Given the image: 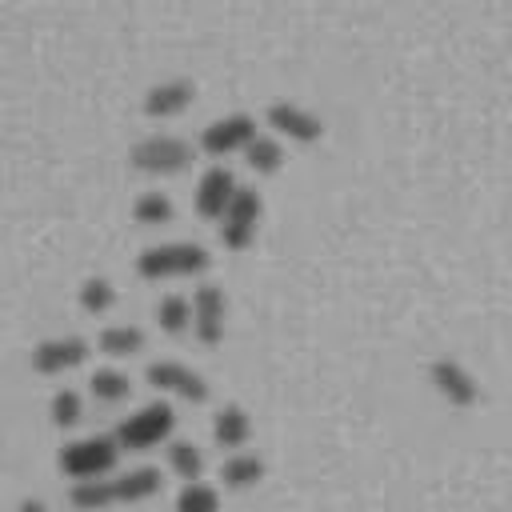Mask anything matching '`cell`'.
Returning <instances> with one entry per match:
<instances>
[{
    "label": "cell",
    "instance_id": "7",
    "mask_svg": "<svg viewBox=\"0 0 512 512\" xmlns=\"http://www.w3.org/2000/svg\"><path fill=\"white\" fill-rule=\"evenodd\" d=\"M428 380H432L436 396L448 400L452 408H472V404L480 400V384H476V376H472L460 360H452V356H436V360L428 364Z\"/></svg>",
    "mask_w": 512,
    "mask_h": 512
},
{
    "label": "cell",
    "instance_id": "12",
    "mask_svg": "<svg viewBox=\"0 0 512 512\" xmlns=\"http://www.w3.org/2000/svg\"><path fill=\"white\" fill-rule=\"evenodd\" d=\"M264 116H268V124H272L280 136L300 140V144H312V140H320V132H324L320 116L308 112V108H300V104H292V100H272Z\"/></svg>",
    "mask_w": 512,
    "mask_h": 512
},
{
    "label": "cell",
    "instance_id": "4",
    "mask_svg": "<svg viewBox=\"0 0 512 512\" xmlns=\"http://www.w3.org/2000/svg\"><path fill=\"white\" fill-rule=\"evenodd\" d=\"M172 428H176V412H172V404L156 400V404H144L140 412L124 416V420L116 424L112 436H116V444H120L124 452H148V448L164 444V440L172 436Z\"/></svg>",
    "mask_w": 512,
    "mask_h": 512
},
{
    "label": "cell",
    "instance_id": "19",
    "mask_svg": "<svg viewBox=\"0 0 512 512\" xmlns=\"http://www.w3.org/2000/svg\"><path fill=\"white\" fill-rule=\"evenodd\" d=\"M168 468L184 480V484H192V480H200V472H204V452L192 444V440H172L168 444Z\"/></svg>",
    "mask_w": 512,
    "mask_h": 512
},
{
    "label": "cell",
    "instance_id": "2",
    "mask_svg": "<svg viewBox=\"0 0 512 512\" xmlns=\"http://www.w3.org/2000/svg\"><path fill=\"white\" fill-rule=\"evenodd\" d=\"M120 452L124 448L116 444V436H84V440H72L68 448H60L56 464L72 484H92V480L112 476Z\"/></svg>",
    "mask_w": 512,
    "mask_h": 512
},
{
    "label": "cell",
    "instance_id": "25",
    "mask_svg": "<svg viewBox=\"0 0 512 512\" xmlns=\"http://www.w3.org/2000/svg\"><path fill=\"white\" fill-rule=\"evenodd\" d=\"M48 416H52L56 428H76V424L84 420V400H80V392L60 388V392L52 396V404H48Z\"/></svg>",
    "mask_w": 512,
    "mask_h": 512
},
{
    "label": "cell",
    "instance_id": "13",
    "mask_svg": "<svg viewBox=\"0 0 512 512\" xmlns=\"http://www.w3.org/2000/svg\"><path fill=\"white\" fill-rule=\"evenodd\" d=\"M236 192H240L236 176H232L224 164H212V168L200 176V184H196V212H200L204 220H220Z\"/></svg>",
    "mask_w": 512,
    "mask_h": 512
},
{
    "label": "cell",
    "instance_id": "21",
    "mask_svg": "<svg viewBox=\"0 0 512 512\" xmlns=\"http://www.w3.org/2000/svg\"><path fill=\"white\" fill-rule=\"evenodd\" d=\"M132 220L136 224H168L172 220V200H168V192H140L136 200H132Z\"/></svg>",
    "mask_w": 512,
    "mask_h": 512
},
{
    "label": "cell",
    "instance_id": "16",
    "mask_svg": "<svg viewBox=\"0 0 512 512\" xmlns=\"http://www.w3.org/2000/svg\"><path fill=\"white\" fill-rule=\"evenodd\" d=\"M96 344H100L104 356H116V360H120V356H136V352L144 348V332H140L136 324H112V328L100 332Z\"/></svg>",
    "mask_w": 512,
    "mask_h": 512
},
{
    "label": "cell",
    "instance_id": "22",
    "mask_svg": "<svg viewBox=\"0 0 512 512\" xmlns=\"http://www.w3.org/2000/svg\"><path fill=\"white\" fill-rule=\"evenodd\" d=\"M244 160H248V168H252V172L268 176V172H276V168H280L284 148H280V140H272V136H256V140L244 148Z\"/></svg>",
    "mask_w": 512,
    "mask_h": 512
},
{
    "label": "cell",
    "instance_id": "18",
    "mask_svg": "<svg viewBox=\"0 0 512 512\" xmlns=\"http://www.w3.org/2000/svg\"><path fill=\"white\" fill-rule=\"evenodd\" d=\"M88 392H92L100 404H120V400H128L132 380H128L124 372H116V368H96V372L88 376Z\"/></svg>",
    "mask_w": 512,
    "mask_h": 512
},
{
    "label": "cell",
    "instance_id": "15",
    "mask_svg": "<svg viewBox=\"0 0 512 512\" xmlns=\"http://www.w3.org/2000/svg\"><path fill=\"white\" fill-rule=\"evenodd\" d=\"M248 436H252V420H248V412H244L240 404H224V408L212 416V440H216L220 448L240 452V448L248 444Z\"/></svg>",
    "mask_w": 512,
    "mask_h": 512
},
{
    "label": "cell",
    "instance_id": "8",
    "mask_svg": "<svg viewBox=\"0 0 512 512\" xmlns=\"http://www.w3.org/2000/svg\"><path fill=\"white\" fill-rule=\"evenodd\" d=\"M144 380L156 388V392H168V396H180V400H192V404H204L208 400V384L200 372H192L188 364L180 360H152L144 368Z\"/></svg>",
    "mask_w": 512,
    "mask_h": 512
},
{
    "label": "cell",
    "instance_id": "17",
    "mask_svg": "<svg viewBox=\"0 0 512 512\" xmlns=\"http://www.w3.org/2000/svg\"><path fill=\"white\" fill-rule=\"evenodd\" d=\"M260 476H264V460L252 456V452H232V456L224 460V468H220V480H224L228 488H252Z\"/></svg>",
    "mask_w": 512,
    "mask_h": 512
},
{
    "label": "cell",
    "instance_id": "6",
    "mask_svg": "<svg viewBox=\"0 0 512 512\" xmlns=\"http://www.w3.org/2000/svg\"><path fill=\"white\" fill-rule=\"evenodd\" d=\"M260 212H264V200L256 188H240L232 196V204L224 208V216L216 220V232H220V244L240 252L248 248V240L256 236V224H260Z\"/></svg>",
    "mask_w": 512,
    "mask_h": 512
},
{
    "label": "cell",
    "instance_id": "20",
    "mask_svg": "<svg viewBox=\"0 0 512 512\" xmlns=\"http://www.w3.org/2000/svg\"><path fill=\"white\" fill-rule=\"evenodd\" d=\"M156 324L168 332V336H180V332H188L192 328V300H184V296H160V304H156Z\"/></svg>",
    "mask_w": 512,
    "mask_h": 512
},
{
    "label": "cell",
    "instance_id": "3",
    "mask_svg": "<svg viewBox=\"0 0 512 512\" xmlns=\"http://www.w3.org/2000/svg\"><path fill=\"white\" fill-rule=\"evenodd\" d=\"M208 268V252L188 240H168V244H148L136 256V276L140 280H172V276H200Z\"/></svg>",
    "mask_w": 512,
    "mask_h": 512
},
{
    "label": "cell",
    "instance_id": "14",
    "mask_svg": "<svg viewBox=\"0 0 512 512\" xmlns=\"http://www.w3.org/2000/svg\"><path fill=\"white\" fill-rule=\"evenodd\" d=\"M192 96H196L192 80H160L144 92V112L152 120H168V116H180L192 104Z\"/></svg>",
    "mask_w": 512,
    "mask_h": 512
},
{
    "label": "cell",
    "instance_id": "24",
    "mask_svg": "<svg viewBox=\"0 0 512 512\" xmlns=\"http://www.w3.org/2000/svg\"><path fill=\"white\" fill-rule=\"evenodd\" d=\"M176 512H220V496H216L212 484L192 480L176 492Z\"/></svg>",
    "mask_w": 512,
    "mask_h": 512
},
{
    "label": "cell",
    "instance_id": "23",
    "mask_svg": "<svg viewBox=\"0 0 512 512\" xmlns=\"http://www.w3.org/2000/svg\"><path fill=\"white\" fill-rule=\"evenodd\" d=\"M76 296H80V308H84L88 316H100V312H108V308L116 304V288H112V280H104V276H88Z\"/></svg>",
    "mask_w": 512,
    "mask_h": 512
},
{
    "label": "cell",
    "instance_id": "10",
    "mask_svg": "<svg viewBox=\"0 0 512 512\" xmlns=\"http://www.w3.org/2000/svg\"><path fill=\"white\" fill-rule=\"evenodd\" d=\"M224 312H228V304L216 284H200L192 292V332L200 344H216L224 336Z\"/></svg>",
    "mask_w": 512,
    "mask_h": 512
},
{
    "label": "cell",
    "instance_id": "9",
    "mask_svg": "<svg viewBox=\"0 0 512 512\" xmlns=\"http://www.w3.org/2000/svg\"><path fill=\"white\" fill-rule=\"evenodd\" d=\"M256 120L248 112H232V116H220L212 120L204 132H200V148L208 156H228V152H244L252 140H256Z\"/></svg>",
    "mask_w": 512,
    "mask_h": 512
},
{
    "label": "cell",
    "instance_id": "26",
    "mask_svg": "<svg viewBox=\"0 0 512 512\" xmlns=\"http://www.w3.org/2000/svg\"><path fill=\"white\" fill-rule=\"evenodd\" d=\"M16 512H48V508H44V504H40V500H24V504H20V508H16Z\"/></svg>",
    "mask_w": 512,
    "mask_h": 512
},
{
    "label": "cell",
    "instance_id": "11",
    "mask_svg": "<svg viewBox=\"0 0 512 512\" xmlns=\"http://www.w3.org/2000/svg\"><path fill=\"white\" fill-rule=\"evenodd\" d=\"M84 360H88V344L80 336H52V340H40L32 352V368L40 376H60Z\"/></svg>",
    "mask_w": 512,
    "mask_h": 512
},
{
    "label": "cell",
    "instance_id": "5",
    "mask_svg": "<svg viewBox=\"0 0 512 512\" xmlns=\"http://www.w3.org/2000/svg\"><path fill=\"white\" fill-rule=\"evenodd\" d=\"M188 164H192V144L180 136L156 132V136L136 140V148H132V168H140L148 176H172V172H184Z\"/></svg>",
    "mask_w": 512,
    "mask_h": 512
},
{
    "label": "cell",
    "instance_id": "1",
    "mask_svg": "<svg viewBox=\"0 0 512 512\" xmlns=\"http://www.w3.org/2000/svg\"><path fill=\"white\" fill-rule=\"evenodd\" d=\"M160 492V472L140 464L128 472H112L92 484H72V508L96 512V508H116V504H140Z\"/></svg>",
    "mask_w": 512,
    "mask_h": 512
}]
</instances>
